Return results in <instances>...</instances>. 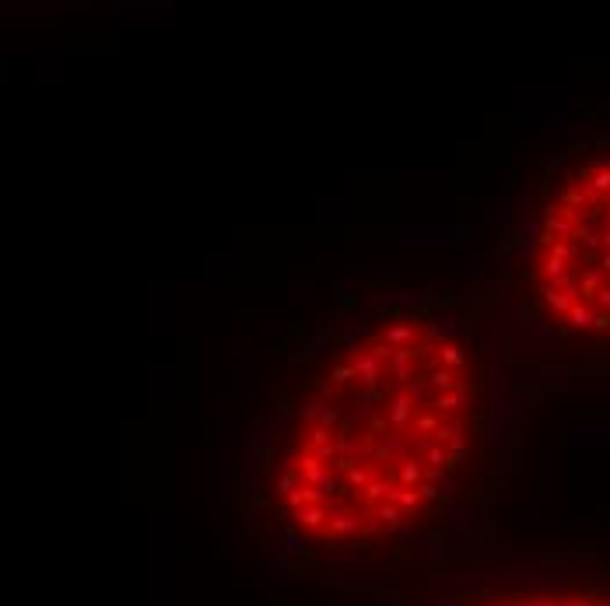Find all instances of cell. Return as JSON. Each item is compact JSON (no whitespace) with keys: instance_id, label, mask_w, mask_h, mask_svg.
<instances>
[{"instance_id":"cell-2","label":"cell","mask_w":610,"mask_h":606,"mask_svg":"<svg viewBox=\"0 0 610 606\" xmlns=\"http://www.w3.org/2000/svg\"><path fill=\"white\" fill-rule=\"evenodd\" d=\"M477 606H610L607 589H537V592H505Z\"/></svg>"},{"instance_id":"cell-1","label":"cell","mask_w":610,"mask_h":606,"mask_svg":"<svg viewBox=\"0 0 610 606\" xmlns=\"http://www.w3.org/2000/svg\"><path fill=\"white\" fill-rule=\"evenodd\" d=\"M540 298L572 330L610 333V161H589L544 214Z\"/></svg>"}]
</instances>
